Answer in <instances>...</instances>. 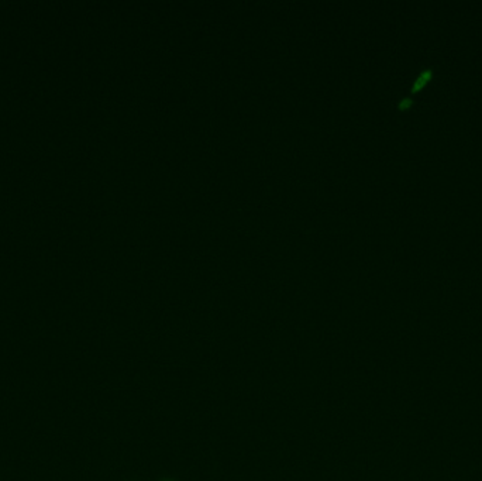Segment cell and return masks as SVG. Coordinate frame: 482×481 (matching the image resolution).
<instances>
[{
    "mask_svg": "<svg viewBox=\"0 0 482 481\" xmlns=\"http://www.w3.org/2000/svg\"><path fill=\"white\" fill-rule=\"evenodd\" d=\"M430 76H431V71H424L422 75H421V76L416 79V82H415V85H414V92H416V91L422 89L423 86H424V85L429 82Z\"/></svg>",
    "mask_w": 482,
    "mask_h": 481,
    "instance_id": "obj_1",
    "label": "cell"
},
{
    "mask_svg": "<svg viewBox=\"0 0 482 481\" xmlns=\"http://www.w3.org/2000/svg\"><path fill=\"white\" fill-rule=\"evenodd\" d=\"M411 99H405V101H402V103H401V109H406L408 106H411Z\"/></svg>",
    "mask_w": 482,
    "mask_h": 481,
    "instance_id": "obj_2",
    "label": "cell"
}]
</instances>
